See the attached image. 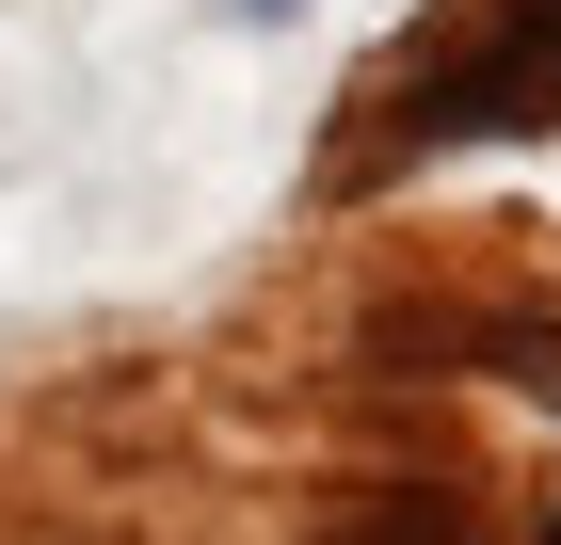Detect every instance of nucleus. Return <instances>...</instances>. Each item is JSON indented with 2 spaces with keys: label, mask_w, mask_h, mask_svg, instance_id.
Segmentation results:
<instances>
[{
  "label": "nucleus",
  "mask_w": 561,
  "mask_h": 545,
  "mask_svg": "<svg viewBox=\"0 0 561 545\" xmlns=\"http://www.w3.org/2000/svg\"><path fill=\"white\" fill-rule=\"evenodd\" d=\"M514 128H561V0H497V33L466 65H417L386 145L433 161V145H514Z\"/></svg>",
  "instance_id": "1"
},
{
  "label": "nucleus",
  "mask_w": 561,
  "mask_h": 545,
  "mask_svg": "<svg viewBox=\"0 0 561 545\" xmlns=\"http://www.w3.org/2000/svg\"><path fill=\"white\" fill-rule=\"evenodd\" d=\"M337 545H481V513L449 498V481H386V498H353Z\"/></svg>",
  "instance_id": "2"
},
{
  "label": "nucleus",
  "mask_w": 561,
  "mask_h": 545,
  "mask_svg": "<svg viewBox=\"0 0 561 545\" xmlns=\"http://www.w3.org/2000/svg\"><path fill=\"white\" fill-rule=\"evenodd\" d=\"M225 16H257V33H273V16H305V0H225Z\"/></svg>",
  "instance_id": "3"
}]
</instances>
